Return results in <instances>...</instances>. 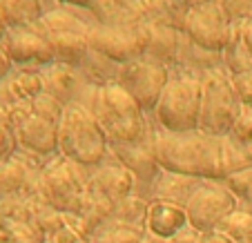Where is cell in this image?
<instances>
[{"label":"cell","instance_id":"e0dca14e","mask_svg":"<svg viewBox=\"0 0 252 243\" xmlns=\"http://www.w3.org/2000/svg\"><path fill=\"white\" fill-rule=\"evenodd\" d=\"M136 29L143 40V56H150L172 67L176 54L181 49V29L165 23H157V20H136Z\"/></svg>","mask_w":252,"mask_h":243},{"label":"cell","instance_id":"f1b7e54d","mask_svg":"<svg viewBox=\"0 0 252 243\" xmlns=\"http://www.w3.org/2000/svg\"><path fill=\"white\" fill-rule=\"evenodd\" d=\"M239 29H241L243 43H246V47L250 49V54H252V14L248 16L246 20H241V23H239Z\"/></svg>","mask_w":252,"mask_h":243},{"label":"cell","instance_id":"5bb4252c","mask_svg":"<svg viewBox=\"0 0 252 243\" xmlns=\"http://www.w3.org/2000/svg\"><path fill=\"white\" fill-rule=\"evenodd\" d=\"M136 187V177L125 165H121L116 158L114 163H100V165L92 167L87 174V192L112 205L132 196Z\"/></svg>","mask_w":252,"mask_h":243},{"label":"cell","instance_id":"8992f818","mask_svg":"<svg viewBox=\"0 0 252 243\" xmlns=\"http://www.w3.org/2000/svg\"><path fill=\"white\" fill-rule=\"evenodd\" d=\"M157 127L170 134H186L199 129L201 116V78L172 74L157 107Z\"/></svg>","mask_w":252,"mask_h":243},{"label":"cell","instance_id":"d4e9b609","mask_svg":"<svg viewBox=\"0 0 252 243\" xmlns=\"http://www.w3.org/2000/svg\"><path fill=\"white\" fill-rule=\"evenodd\" d=\"M230 136H232V141H237L239 145L250 150V145H252V107H243V112L239 114Z\"/></svg>","mask_w":252,"mask_h":243},{"label":"cell","instance_id":"8fae6325","mask_svg":"<svg viewBox=\"0 0 252 243\" xmlns=\"http://www.w3.org/2000/svg\"><path fill=\"white\" fill-rule=\"evenodd\" d=\"M90 49L107 61L123 65L132 58L143 56V40L134 25H103L92 23L90 29Z\"/></svg>","mask_w":252,"mask_h":243},{"label":"cell","instance_id":"ba28073f","mask_svg":"<svg viewBox=\"0 0 252 243\" xmlns=\"http://www.w3.org/2000/svg\"><path fill=\"white\" fill-rule=\"evenodd\" d=\"M172 78V69L161 61L150 56H138L119 67L116 85H121L145 114H152L165 85Z\"/></svg>","mask_w":252,"mask_h":243},{"label":"cell","instance_id":"6da1fadb","mask_svg":"<svg viewBox=\"0 0 252 243\" xmlns=\"http://www.w3.org/2000/svg\"><path fill=\"white\" fill-rule=\"evenodd\" d=\"M154 150L161 170L199 181H225L252 165V152L232 136H212L199 129L170 134L157 127Z\"/></svg>","mask_w":252,"mask_h":243},{"label":"cell","instance_id":"1f68e13d","mask_svg":"<svg viewBox=\"0 0 252 243\" xmlns=\"http://www.w3.org/2000/svg\"><path fill=\"white\" fill-rule=\"evenodd\" d=\"M167 243H199V232H194L192 228H188L186 232H181L176 239H172V241Z\"/></svg>","mask_w":252,"mask_h":243},{"label":"cell","instance_id":"83f0119b","mask_svg":"<svg viewBox=\"0 0 252 243\" xmlns=\"http://www.w3.org/2000/svg\"><path fill=\"white\" fill-rule=\"evenodd\" d=\"M172 7H174L179 14H183L186 16L190 9H194V7H199V5H203V2H210V0H167Z\"/></svg>","mask_w":252,"mask_h":243},{"label":"cell","instance_id":"3957f363","mask_svg":"<svg viewBox=\"0 0 252 243\" xmlns=\"http://www.w3.org/2000/svg\"><path fill=\"white\" fill-rule=\"evenodd\" d=\"M58 154L85 170H92L112 156L105 129L100 127L98 119L83 105L71 103L63 112L58 123Z\"/></svg>","mask_w":252,"mask_h":243},{"label":"cell","instance_id":"5b68a950","mask_svg":"<svg viewBox=\"0 0 252 243\" xmlns=\"http://www.w3.org/2000/svg\"><path fill=\"white\" fill-rule=\"evenodd\" d=\"M90 170L76 165L63 154H54L40 167L38 201L58 212L76 214L87 192Z\"/></svg>","mask_w":252,"mask_h":243},{"label":"cell","instance_id":"9a60e30c","mask_svg":"<svg viewBox=\"0 0 252 243\" xmlns=\"http://www.w3.org/2000/svg\"><path fill=\"white\" fill-rule=\"evenodd\" d=\"M38 69H40V76H43L45 91L56 96L65 107L71 105V103H78L81 94L92 85L90 78L81 69V65L54 61L49 65L38 67Z\"/></svg>","mask_w":252,"mask_h":243},{"label":"cell","instance_id":"d6986e66","mask_svg":"<svg viewBox=\"0 0 252 243\" xmlns=\"http://www.w3.org/2000/svg\"><path fill=\"white\" fill-rule=\"evenodd\" d=\"M201 185L199 179L192 177H181V174H174V172H165L161 170V174L157 177V181L150 185L145 199H163V201H172V203H179L186 208L188 199L192 196V192Z\"/></svg>","mask_w":252,"mask_h":243},{"label":"cell","instance_id":"f546056e","mask_svg":"<svg viewBox=\"0 0 252 243\" xmlns=\"http://www.w3.org/2000/svg\"><path fill=\"white\" fill-rule=\"evenodd\" d=\"M14 62H11V58L7 56V52H5V47L0 45V81L2 78H7L11 74V69H14Z\"/></svg>","mask_w":252,"mask_h":243},{"label":"cell","instance_id":"ac0fdd59","mask_svg":"<svg viewBox=\"0 0 252 243\" xmlns=\"http://www.w3.org/2000/svg\"><path fill=\"white\" fill-rule=\"evenodd\" d=\"M190 228L188 223V212L183 205L172 203L163 199H150L148 212H145V232L161 241H172L181 232Z\"/></svg>","mask_w":252,"mask_h":243},{"label":"cell","instance_id":"4fadbf2b","mask_svg":"<svg viewBox=\"0 0 252 243\" xmlns=\"http://www.w3.org/2000/svg\"><path fill=\"white\" fill-rule=\"evenodd\" d=\"M154 132L148 136L132 141V143H114L110 145V152L121 165H125L134 177L136 183L145 185V194H148L150 185L157 181V177L161 174V165L157 161V150H154Z\"/></svg>","mask_w":252,"mask_h":243},{"label":"cell","instance_id":"7a4b0ae2","mask_svg":"<svg viewBox=\"0 0 252 243\" xmlns=\"http://www.w3.org/2000/svg\"><path fill=\"white\" fill-rule=\"evenodd\" d=\"M76 105H83L98 119L100 127L107 134L110 145L132 143V141L148 136L154 129L141 105L116 83L103 87L90 85L83 91Z\"/></svg>","mask_w":252,"mask_h":243},{"label":"cell","instance_id":"277c9868","mask_svg":"<svg viewBox=\"0 0 252 243\" xmlns=\"http://www.w3.org/2000/svg\"><path fill=\"white\" fill-rule=\"evenodd\" d=\"M243 105L232 85V74L223 65L201 76V116L199 132L212 136H230Z\"/></svg>","mask_w":252,"mask_h":243},{"label":"cell","instance_id":"484cf974","mask_svg":"<svg viewBox=\"0 0 252 243\" xmlns=\"http://www.w3.org/2000/svg\"><path fill=\"white\" fill-rule=\"evenodd\" d=\"M232 23H241L252 14V0H217Z\"/></svg>","mask_w":252,"mask_h":243},{"label":"cell","instance_id":"9c48e42d","mask_svg":"<svg viewBox=\"0 0 252 243\" xmlns=\"http://www.w3.org/2000/svg\"><path fill=\"white\" fill-rule=\"evenodd\" d=\"M234 210H239V199L223 181H201L186 203L188 223L194 232H214Z\"/></svg>","mask_w":252,"mask_h":243},{"label":"cell","instance_id":"7402d4cb","mask_svg":"<svg viewBox=\"0 0 252 243\" xmlns=\"http://www.w3.org/2000/svg\"><path fill=\"white\" fill-rule=\"evenodd\" d=\"M221 58H223V67L232 76L252 69V54L241 38L239 23H234V31H232V36H230V43L225 45V49L221 52Z\"/></svg>","mask_w":252,"mask_h":243},{"label":"cell","instance_id":"44dd1931","mask_svg":"<svg viewBox=\"0 0 252 243\" xmlns=\"http://www.w3.org/2000/svg\"><path fill=\"white\" fill-rule=\"evenodd\" d=\"M87 239L90 243H143L145 230L116 219H105L98 228L87 234Z\"/></svg>","mask_w":252,"mask_h":243},{"label":"cell","instance_id":"30bf717a","mask_svg":"<svg viewBox=\"0 0 252 243\" xmlns=\"http://www.w3.org/2000/svg\"><path fill=\"white\" fill-rule=\"evenodd\" d=\"M232 31L234 23L217 0L194 7L183 18V33L205 52L221 54L230 43Z\"/></svg>","mask_w":252,"mask_h":243},{"label":"cell","instance_id":"2e32d148","mask_svg":"<svg viewBox=\"0 0 252 243\" xmlns=\"http://www.w3.org/2000/svg\"><path fill=\"white\" fill-rule=\"evenodd\" d=\"M14 134L18 148L33 156L49 158L58 154V125L49 123L32 112L14 125Z\"/></svg>","mask_w":252,"mask_h":243},{"label":"cell","instance_id":"e575fe53","mask_svg":"<svg viewBox=\"0 0 252 243\" xmlns=\"http://www.w3.org/2000/svg\"><path fill=\"white\" fill-rule=\"evenodd\" d=\"M250 152H252V145H250Z\"/></svg>","mask_w":252,"mask_h":243},{"label":"cell","instance_id":"603a6c76","mask_svg":"<svg viewBox=\"0 0 252 243\" xmlns=\"http://www.w3.org/2000/svg\"><path fill=\"white\" fill-rule=\"evenodd\" d=\"M63 112H65V105H63L56 96L47 94V91H40V94L32 100V114L40 116V119L49 121V123H54V125L61 123Z\"/></svg>","mask_w":252,"mask_h":243},{"label":"cell","instance_id":"4316f807","mask_svg":"<svg viewBox=\"0 0 252 243\" xmlns=\"http://www.w3.org/2000/svg\"><path fill=\"white\" fill-rule=\"evenodd\" d=\"M232 85L243 107H252V69L232 76Z\"/></svg>","mask_w":252,"mask_h":243},{"label":"cell","instance_id":"d6a6232c","mask_svg":"<svg viewBox=\"0 0 252 243\" xmlns=\"http://www.w3.org/2000/svg\"><path fill=\"white\" fill-rule=\"evenodd\" d=\"M7 25H5V20H2V16H0V43H2V38H5V33H7Z\"/></svg>","mask_w":252,"mask_h":243},{"label":"cell","instance_id":"52a82bcc","mask_svg":"<svg viewBox=\"0 0 252 243\" xmlns=\"http://www.w3.org/2000/svg\"><path fill=\"white\" fill-rule=\"evenodd\" d=\"M94 20L83 18L71 7H52L33 27L45 36L54 49V56L61 62L81 65L90 54V29Z\"/></svg>","mask_w":252,"mask_h":243},{"label":"cell","instance_id":"4dcf8cb0","mask_svg":"<svg viewBox=\"0 0 252 243\" xmlns=\"http://www.w3.org/2000/svg\"><path fill=\"white\" fill-rule=\"evenodd\" d=\"M199 243H232L225 234H221L219 230L214 232H205V234H199Z\"/></svg>","mask_w":252,"mask_h":243},{"label":"cell","instance_id":"cb8c5ba5","mask_svg":"<svg viewBox=\"0 0 252 243\" xmlns=\"http://www.w3.org/2000/svg\"><path fill=\"white\" fill-rule=\"evenodd\" d=\"M225 185L232 190V194L239 199V203H248L252 208V165L241 172H234L232 177L225 179Z\"/></svg>","mask_w":252,"mask_h":243},{"label":"cell","instance_id":"ffe728a7","mask_svg":"<svg viewBox=\"0 0 252 243\" xmlns=\"http://www.w3.org/2000/svg\"><path fill=\"white\" fill-rule=\"evenodd\" d=\"M47 11L43 0H0V16L7 27H32Z\"/></svg>","mask_w":252,"mask_h":243},{"label":"cell","instance_id":"836d02e7","mask_svg":"<svg viewBox=\"0 0 252 243\" xmlns=\"http://www.w3.org/2000/svg\"><path fill=\"white\" fill-rule=\"evenodd\" d=\"M112 2H119V5H132V2H136V0H112Z\"/></svg>","mask_w":252,"mask_h":243},{"label":"cell","instance_id":"7c38bea8","mask_svg":"<svg viewBox=\"0 0 252 243\" xmlns=\"http://www.w3.org/2000/svg\"><path fill=\"white\" fill-rule=\"evenodd\" d=\"M7 56L16 67H43L56 61L52 45L33 27H9L2 38Z\"/></svg>","mask_w":252,"mask_h":243}]
</instances>
